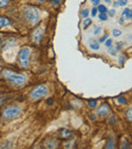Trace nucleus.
<instances>
[{"label":"nucleus","mask_w":132,"mask_h":149,"mask_svg":"<svg viewBox=\"0 0 132 149\" xmlns=\"http://www.w3.org/2000/svg\"><path fill=\"white\" fill-rule=\"evenodd\" d=\"M3 77L7 81H9V82L17 85V86L24 84V83H26V81H27L26 75L20 74V73H16L15 71L9 70V69H6V70H4Z\"/></svg>","instance_id":"1"},{"label":"nucleus","mask_w":132,"mask_h":149,"mask_svg":"<svg viewBox=\"0 0 132 149\" xmlns=\"http://www.w3.org/2000/svg\"><path fill=\"white\" fill-rule=\"evenodd\" d=\"M20 114V108L16 104H11L4 108L2 111L1 117L4 121H11V120L17 118Z\"/></svg>","instance_id":"2"},{"label":"nucleus","mask_w":132,"mask_h":149,"mask_svg":"<svg viewBox=\"0 0 132 149\" xmlns=\"http://www.w3.org/2000/svg\"><path fill=\"white\" fill-rule=\"evenodd\" d=\"M24 17L30 24L36 26L40 20V13L38 9L29 6L24 9Z\"/></svg>","instance_id":"3"},{"label":"nucleus","mask_w":132,"mask_h":149,"mask_svg":"<svg viewBox=\"0 0 132 149\" xmlns=\"http://www.w3.org/2000/svg\"><path fill=\"white\" fill-rule=\"evenodd\" d=\"M30 56H31V49L29 47L22 48L17 55L18 64L22 68H28L30 65Z\"/></svg>","instance_id":"4"},{"label":"nucleus","mask_w":132,"mask_h":149,"mask_svg":"<svg viewBox=\"0 0 132 149\" xmlns=\"http://www.w3.org/2000/svg\"><path fill=\"white\" fill-rule=\"evenodd\" d=\"M47 93H48L47 86L42 84V85H39V86L35 87V88L31 91L30 96L32 100H40V98L44 97L45 95H47Z\"/></svg>","instance_id":"5"},{"label":"nucleus","mask_w":132,"mask_h":149,"mask_svg":"<svg viewBox=\"0 0 132 149\" xmlns=\"http://www.w3.org/2000/svg\"><path fill=\"white\" fill-rule=\"evenodd\" d=\"M44 36V29L43 28H38L37 30L34 31L33 33V39L35 42H41V40L43 39Z\"/></svg>","instance_id":"6"},{"label":"nucleus","mask_w":132,"mask_h":149,"mask_svg":"<svg viewBox=\"0 0 132 149\" xmlns=\"http://www.w3.org/2000/svg\"><path fill=\"white\" fill-rule=\"evenodd\" d=\"M109 111H110V109H109V107L107 106V104H103V106H101L100 108H98V111H97V115H99V116H106L107 114L109 113Z\"/></svg>","instance_id":"7"},{"label":"nucleus","mask_w":132,"mask_h":149,"mask_svg":"<svg viewBox=\"0 0 132 149\" xmlns=\"http://www.w3.org/2000/svg\"><path fill=\"white\" fill-rule=\"evenodd\" d=\"M58 146V142L56 141L54 138H49L46 140L45 142V147L46 148H55Z\"/></svg>","instance_id":"8"},{"label":"nucleus","mask_w":132,"mask_h":149,"mask_svg":"<svg viewBox=\"0 0 132 149\" xmlns=\"http://www.w3.org/2000/svg\"><path fill=\"white\" fill-rule=\"evenodd\" d=\"M60 135H61V137L64 138V139H70L71 136H72V133H71L69 130L63 129V130H61V132H60Z\"/></svg>","instance_id":"9"},{"label":"nucleus","mask_w":132,"mask_h":149,"mask_svg":"<svg viewBox=\"0 0 132 149\" xmlns=\"http://www.w3.org/2000/svg\"><path fill=\"white\" fill-rule=\"evenodd\" d=\"M10 24V20L6 17H3V16H0V29L5 28V26H9Z\"/></svg>","instance_id":"10"},{"label":"nucleus","mask_w":132,"mask_h":149,"mask_svg":"<svg viewBox=\"0 0 132 149\" xmlns=\"http://www.w3.org/2000/svg\"><path fill=\"white\" fill-rule=\"evenodd\" d=\"M106 148H114V140H113L112 136H110L108 139V141H107V145H106Z\"/></svg>","instance_id":"11"},{"label":"nucleus","mask_w":132,"mask_h":149,"mask_svg":"<svg viewBox=\"0 0 132 149\" xmlns=\"http://www.w3.org/2000/svg\"><path fill=\"white\" fill-rule=\"evenodd\" d=\"M97 8H98V11H99L100 13H105V12H107V10H108L105 5H99Z\"/></svg>","instance_id":"12"},{"label":"nucleus","mask_w":132,"mask_h":149,"mask_svg":"<svg viewBox=\"0 0 132 149\" xmlns=\"http://www.w3.org/2000/svg\"><path fill=\"white\" fill-rule=\"evenodd\" d=\"M89 47H91L93 50H99L100 49V46H99V44H98L97 42H93V43H91Z\"/></svg>","instance_id":"13"},{"label":"nucleus","mask_w":132,"mask_h":149,"mask_svg":"<svg viewBox=\"0 0 132 149\" xmlns=\"http://www.w3.org/2000/svg\"><path fill=\"white\" fill-rule=\"evenodd\" d=\"M129 12H130V8H125L124 11H123V13H122V17H124V18H128Z\"/></svg>","instance_id":"14"},{"label":"nucleus","mask_w":132,"mask_h":149,"mask_svg":"<svg viewBox=\"0 0 132 149\" xmlns=\"http://www.w3.org/2000/svg\"><path fill=\"white\" fill-rule=\"evenodd\" d=\"M89 14V9H83L82 11H81V15H82V17H85V18H87V15Z\"/></svg>","instance_id":"15"},{"label":"nucleus","mask_w":132,"mask_h":149,"mask_svg":"<svg viewBox=\"0 0 132 149\" xmlns=\"http://www.w3.org/2000/svg\"><path fill=\"white\" fill-rule=\"evenodd\" d=\"M91 24V18H87V19L83 22V26H85V29H87Z\"/></svg>","instance_id":"16"},{"label":"nucleus","mask_w":132,"mask_h":149,"mask_svg":"<svg viewBox=\"0 0 132 149\" xmlns=\"http://www.w3.org/2000/svg\"><path fill=\"white\" fill-rule=\"evenodd\" d=\"M99 18L101 20H107L108 19V15H107L106 14V12H105V13H100V15H99Z\"/></svg>","instance_id":"17"},{"label":"nucleus","mask_w":132,"mask_h":149,"mask_svg":"<svg viewBox=\"0 0 132 149\" xmlns=\"http://www.w3.org/2000/svg\"><path fill=\"white\" fill-rule=\"evenodd\" d=\"M9 3V0H0V7H5Z\"/></svg>","instance_id":"18"},{"label":"nucleus","mask_w":132,"mask_h":149,"mask_svg":"<svg viewBox=\"0 0 132 149\" xmlns=\"http://www.w3.org/2000/svg\"><path fill=\"white\" fill-rule=\"evenodd\" d=\"M127 118H128L129 121L132 122V108H130L127 111Z\"/></svg>","instance_id":"19"},{"label":"nucleus","mask_w":132,"mask_h":149,"mask_svg":"<svg viewBox=\"0 0 132 149\" xmlns=\"http://www.w3.org/2000/svg\"><path fill=\"white\" fill-rule=\"evenodd\" d=\"M109 53L111 54L112 56H116V53H117V50H114L112 47H109Z\"/></svg>","instance_id":"20"},{"label":"nucleus","mask_w":132,"mask_h":149,"mask_svg":"<svg viewBox=\"0 0 132 149\" xmlns=\"http://www.w3.org/2000/svg\"><path fill=\"white\" fill-rule=\"evenodd\" d=\"M102 31V28L100 26H95V31H94V35H99V33Z\"/></svg>","instance_id":"21"},{"label":"nucleus","mask_w":132,"mask_h":149,"mask_svg":"<svg viewBox=\"0 0 132 149\" xmlns=\"http://www.w3.org/2000/svg\"><path fill=\"white\" fill-rule=\"evenodd\" d=\"M122 33V31L120 30H114L113 31V35H114V37H119V36Z\"/></svg>","instance_id":"22"},{"label":"nucleus","mask_w":132,"mask_h":149,"mask_svg":"<svg viewBox=\"0 0 132 149\" xmlns=\"http://www.w3.org/2000/svg\"><path fill=\"white\" fill-rule=\"evenodd\" d=\"M50 1H51V3L55 6H58L60 3H61V0H50Z\"/></svg>","instance_id":"23"},{"label":"nucleus","mask_w":132,"mask_h":149,"mask_svg":"<svg viewBox=\"0 0 132 149\" xmlns=\"http://www.w3.org/2000/svg\"><path fill=\"white\" fill-rule=\"evenodd\" d=\"M112 43H113V41L111 39H108L106 41V43H105V45H106V47L107 48H109V47H111L112 46Z\"/></svg>","instance_id":"24"},{"label":"nucleus","mask_w":132,"mask_h":149,"mask_svg":"<svg viewBox=\"0 0 132 149\" xmlns=\"http://www.w3.org/2000/svg\"><path fill=\"white\" fill-rule=\"evenodd\" d=\"M89 104L91 108H96V106H97V102H96V100H89Z\"/></svg>","instance_id":"25"},{"label":"nucleus","mask_w":132,"mask_h":149,"mask_svg":"<svg viewBox=\"0 0 132 149\" xmlns=\"http://www.w3.org/2000/svg\"><path fill=\"white\" fill-rule=\"evenodd\" d=\"M127 1H128V0H118V3H119V5L124 6L127 4Z\"/></svg>","instance_id":"26"},{"label":"nucleus","mask_w":132,"mask_h":149,"mask_svg":"<svg viewBox=\"0 0 132 149\" xmlns=\"http://www.w3.org/2000/svg\"><path fill=\"white\" fill-rule=\"evenodd\" d=\"M118 102H119V104H126V100H125L124 97H119L118 98Z\"/></svg>","instance_id":"27"},{"label":"nucleus","mask_w":132,"mask_h":149,"mask_svg":"<svg viewBox=\"0 0 132 149\" xmlns=\"http://www.w3.org/2000/svg\"><path fill=\"white\" fill-rule=\"evenodd\" d=\"M97 12H98V8L97 7H94L93 9H91V15L96 16V15H97Z\"/></svg>","instance_id":"28"},{"label":"nucleus","mask_w":132,"mask_h":149,"mask_svg":"<svg viewBox=\"0 0 132 149\" xmlns=\"http://www.w3.org/2000/svg\"><path fill=\"white\" fill-rule=\"evenodd\" d=\"M106 39H108V35H107V33L102 38V39H100V43H103V42H105V41H106Z\"/></svg>","instance_id":"29"},{"label":"nucleus","mask_w":132,"mask_h":149,"mask_svg":"<svg viewBox=\"0 0 132 149\" xmlns=\"http://www.w3.org/2000/svg\"><path fill=\"white\" fill-rule=\"evenodd\" d=\"M127 145H128V143H127L126 140H124V141H123V146H122V148H128L129 146H127Z\"/></svg>","instance_id":"30"},{"label":"nucleus","mask_w":132,"mask_h":149,"mask_svg":"<svg viewBox=\"0 0 132 149\" xmlns=\"http://www.w3.org/2000/svg\"><path fill=\"white\" fill-rule=\"evenodd\" d=\"M91 3H93L94 5H99V4H100V0H91Z\"/></svg>","instance_id":"31"},{"label":"nucleus","mask_w":132,"mask_h":149,"mask_svg":"<svg viewBox=\"0 0 132 149\" xmlns=\"http://www.w3.org/2000/svg\"><path fill=\"white\" fill-rule=\"evenodd\" d=\"M109 15H110V16H114L115 15V10L114 9H111L110 11H109Z\"/></svg>","instance_id":"32"},{"label":"nucleus","mask_w":132,"mask_h":149,"mask_svg":"<svg viewBox=\"0 0 132 149\" xmlns=\"http://www.w3.org/2000/svg\"><path fill=\"white\" fill-rule=\"evenodd\" d=\"M119 63H120L121 65H122L123 63H124V57H123V56H120V59H119Z\"/></svg>","instance_id":"33"},{"label":"nucleus","mask_w":132,"mask_h":149,"mask_svg":"<svg viewBox=\"0 0 132 149\" xmlns=\"http://www.w3.org/2000/svg\"><path fill=\"white\" fill-rule=\"evenodd\" d=\"M128 18H130V19H132V9H130V12H129Z\"/></svg>","instance_id":"34"},{"label":"nucleus","mask_w":132,"mask_h":149,"mask_svg":"<svg viewBox=\"0 0 132 149\" xmlns=\"http://www.w3.org/2000/svg\"><path fill=\"white\" fill-rule=\"evenodd\" d=\"M117 6H119V3H118V2H115V3H114V7H117Z\"/></svg>","instance_id":"35"},{"label":"nucleus","mask_w":132,"mask_h":149,"mask_svg":"<svg viewBox=\"0 0 132 149\" xmlns=\"http://www.w3.org/2000/svg\"><path fill=\"white\" fill-rule=\"evenodd\" d=\"M47 102H48V104H52V102H53V100H48Z\"/></svg>","instance_id":"36"},{"label":"nucleus","mask_w":132,"mask_h":149,"mask_svg":"<svg viewBox=\"0 0 132 149\" xmlns=\"http://www.w3.org/2000/svg\"><path fill=\"white\" fill-rule=\"evenodd\" d=\"M2 102H3V100H2V98H1V97H0V107H1V106H2Z\"/></svg>","instance_id":"37"},{"label":"nucleus","mask_w":132,"mask_h":149,"mask_svg":"<svg viewBox=\"0 0 132 149\" xmlns=\"http://www.w3.org/2000/svg\"><path fill=\"white\" fill-rule=\"evenodd\" d=\"M119 22H120V24H123V19H122V18H121V19L119 20Z\"/></svg>","instance_id":"38"},{"label":"nucleus","mask_w":132,"mask_h":149,"mask_svg":"<svg viewBox=\"0 0 132 149\" xmlns=\"http://www.w3.org/2000/svg\"><path fill=\"white\" fill-rule=\"evenodd\" d=\"M105 2H106V3H110L111 0H105Z\"/></svg>","instance_id":"39"},{"label":"nucleus","mask_w":132,"mask_h":149,"mask_svg":"<svg viewBox=\"0 0 132 149\" xmlns=\"http://www.w3.org/2000/svg\"><path fill=\"white\" fill-rule=\"evenodd\" d=\"M0 62H2V60H1V59H0Z\"/></svg>","instance_id":"40"},{"label":"nucleus","mask_w":132,"mask_h":149,"mask_svg":"<svg viewBox=\"0 0 132 149\" xmlns=\"http://www.w3.org/2000/svg\"><path fill=\"white\" fill-rule=\"evenodd\" d=\"M0 72H1V69H0Z\"/></svg>","instance_id":"41"}]
</instances>
